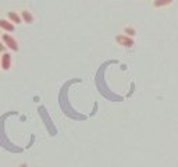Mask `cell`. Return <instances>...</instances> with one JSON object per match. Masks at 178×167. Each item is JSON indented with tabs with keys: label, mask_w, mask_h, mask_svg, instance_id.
Listing matches in <instances>:
<instances>
[{
	"label": "cell",
	"mask_w": 178,
	"mask_h": 167,
	"mask_svg": "<svg viewBox=\"0 0 178 167\" xmlns=\"http://www.w3.org/2000/svg\"><path fill=\"white\" fill-rule=\"evenodd\" d=\"M6 49H7V48H6V45H4L3 41L0 39V53H4V52H6Z\"/></svg>",
	"instance_id": "9c48e42d"
},
{
	"label": "cell",
	"mask_w": 178,
	"mask_h": 167,
	"mask_svg": "<svg viewBox=\"0 0 178 167\" xmlns=\"http://www.w3.org/2000/svg\"><path fill=\"white\" fill-rule=\"evenodd\" d=\"M1 35H3V32H1V28H0V38H1Z\"/></svg>",
	"instance_id": "8fae6325"
},
{
	"label": "cell",
	"mask_w": 178,
	"mask_h": 167,
	"mask_svg": "<svg viewBox=\"0 0 178 167\" xmlns=\"http://www.w3.org/2000/svg\"><path fill=\"white\" fill-rule=\"evenodd\" d=\"M116 42H117L120 46H122V48H132L134 46V38L127 36L124 33L117 35V36H116Z\"/></svg>",
	"instance_id": "3957f363"
},
{
	"label": "cell",
	"mask_w": 178,
	"mask_h": 167,
	"mask_svg": "<svg viewBox=\"0 0 178 167\" xmlns=\"http://www.w3.org/2000/svg\"><path fill=\"white\" fill-rule=\"evenodd\" d=\"M18 167H28V166H27V164H25V163H22V164H20V166H18Z\"/></svg>",
	"instance_id": "30bf717a"
},
{
	"label": "cell",
	"mask_w": 178,
	"mask_h": 167,
	"mask_svg": "<svg viewBox=\"0 0 178 167\" xmlns=\"http://www.w3.org/2000/svg\"><path fill=\"white\" fill-rule=\"evenodd\" d=\"M174 0H153V7L160 8V7H166L168 4H171Z\"/></svg>",
	"instance_id": "52a82bcc"
},
{
	"label": "cell",
	"mask_w": 178,
	"mask_h": 167,
	"mask_svg": "<svg viewBox=\"0 0 178 167\" xmlns=\"http://www.w3.org/2000/svg\"><path fill=\"white\" fill-rule=\"evenodd\" d=\"M20 16H21V18H22V22H25V24H32L33 20H35L33 14L29 11V10H27V8H22V10H21Z\"/></svg>",
	"instance_id": "5b68a950"
},
{
	"label": "cell",
	"mask_w": 178,
	"mask_h": 167,
	"mask_svg": "<svg viewBox=\"0 0 178 167\" xmlns=\"http://www.w3.org/2000/svg\"><path fill=\"white\" fill-rule=\"evenodd\" d=\"M11 65H13L11 53H8V52L1 53V56H0V68L3 70V71H8V70L11 68Z\"/></svg>",
	"instance_id": "7a4b0ae2"
},
{
	"label": "cell",
	"mask_w": 178,
	"mask_h": 167,
	"mask_svg": "<svg viewBox=\"0 0 178 167\" xmlns=\"http://www.w3.org/2000/svg\"><path fill=\"white\" fill-rule=\"evenodd\" d=\"M7 20L11 21L14 25L22 22V18H21L20 13H17V11H7Z\"/></svg>",
	"instance_id": "8992f818"
},
{
	"label": "cell",
	"mask_w": 178,
	"mask_h": 167,
	"mask_svg": "<svg viewBox=\"0 0 178 167\" xmlns=\"http://www.w3.org/2000/svg\"><path fill=\"white\" fill-rule=\"evenodd\" d=\"M0 39L3 41V43L6 45V48H7L8 50H11V52H18V50H20L18 42L16 41V38L13 36V35H10V33H3Z\"/></svg>",
	"instance_id": "6da1fadb"
},
{
	"label": "cell",
	"mask_w": 178,
	"mask_h": 167,
	"mask_svg": "<svg viewBox=\"0 0 178 167\" xmlns=\"http://www.w3.org/2000/svg\"><path fill=\"white\" fill-rule=\"evenodd\" d=\"M122 32H124V35H127V36H130V38H134L136 35V31H135L134 27H125V28L122 29Z\"/></svg>",
	"instance_id": "ba28073f"
},
{
	"label": "cell",
	"mask_w": 178,
	"mask_h": 167,
	"mask_svg": "<svg viewBox=\"0 0 178 167\" xmlns=\"http://www.w3.org/2000/svg\"><path fill=\"white\" fill-rule=\"evenodd\" d=\"M0 28L4 32H14L16 25L13 24L11 21H8L7 18H0Z\"/></svg>",
	"instance_id": "277c9868"
}]
</instances>
